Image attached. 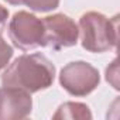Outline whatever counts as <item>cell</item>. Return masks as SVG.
Returning a JSON list of instances; mask_svg holds the SVG:
<instances>
[{
	"label": "cell",
	"mask_w": 120,
	"mask_h": 120,
	"mask_svg": "<svg viewBox=\"0 0 120 120\" xmlns=\"http://www.w3.org/2000/svg\"><path fill=\"white\" fill-rule=\"evenodd\" d=\"M33 99L30 92L16 88H0V120H23L30 116Z\"/></svg>",
	"instance_id": "6"
},
{
	"label": "cell",
	"mask_w": 120,
	"mask_h": 120,
	"mask_svg": "<svg viewBox=\"0 0 120 120\" xmlns=\"http://www.w3.org/2000/svg\"><path fill=\"white\" fill-rule=\"evenodd\" d=\"M7 19H9V10L0 4V37H2V34H3V31L6 28Z\"/></svg>",
	"instance_id": "10"
},
{
	"label": "cell",
	"mask_w": 120,
	"mask_h": 120,
	"mask_svg": "<svg viewBox=\"0 0 120 120\" xmlns=\"http://www.w3.org/2000/svg\"><path fill=\"white\" fill-rule=\"evenodd\" d=\"M44 26V47L62 49L76 45L79 30L72 19L65 14H52L42 20Z\"/></svg>",
	"instance_id": "5"
},
{
	"label": "cell",
	"mask_w": 120,
	"mask_h": 120,
	"mask_svg": "<svg viewBox=\"0 0 120 120\" xmlns=\"http://www.w3.org/2000/svg\"><path fill=\"white\" fill-rule=\"evenodd\" d=\"M11 56H13V48L0 37V69L7 67Z\"/></svg>",
	"instance_id": "9"
},
{
	"label": "cell",
	"mask_w": 120,
	"mask_h": 120,
	"mask_svg": "<svg viewBox=\"0 0 120 120\" xmlns=\"http://www.w3.org/2000/svg\"><path fill=\"white\" fill-rule=\"evenodd\" d=\"M82 47L89 52H106L117 44V17L107 19L102 13L89 11L79 20Z\"/></svg>",
	"instance_id": "2"
},
{
	"label": "cell",
	"mask_w": 120,
	"mask_h": 120,
	"mask_svg": "<svg viewBox=\"0 0 120 120\" xmlns=\"http://www.w3.org/2000/svg\"><path fill=\"white\" fill-rule=\"evenodd\" d=\"M9 37L13 45L23 51L35 47H44L42 20L28 11H19L10 20Z\"/></svg>",
	"instance_id": "3"
},
{
	"label": "cell",
	"mask_w": 120,
	"mask_h": 120,
	"mask_svg": "<svg viewBox=\"0 0 120 120\" xmlns=\"http://www.w3.org/2000/svg\"><path fill=\"white\" fill-rule=\"evenodd\" d=\"M55 120L59 119H69V120H89L92 119V113L89 110V107L83 103H78V102H67L64 105H61L58 107L56 113L52 116Z\"/></svg>",
	"instance_id": "7"
},
{
	"label": "cell",
	"mask_w": 120,
	"mask_h": 120,
	"mask_svg": "<svg viewBox=\"0 0 120 120\" xmlns=\"http://www.w3.org/2000/svg\"><path fill=\"white\" fill-rule=\"evenodd\" d=\"M100 82L99 71L88 62L76 61L65 65L59 74V83L72 96H86Z\"/></svg>",
	"instance_id": "4"
},
{
	"label": "cell",
	"mask_w": 120,
	"mask_h": 120,
	"mask_svg": "<svg viewBox=\"0 0 120 120\" xmlns=\"http://www.w3.org/2000/svg\"><path fill=\"white\" fill-rule=\"evenodd\" d=\"M4 2H7V3H10V4H14V6L23 4V0H4Z\"/></svg>",
	"instance_id": "11"
},
{
	"label": "cell",
	"mask_w": 120,
	"mask_h": 120,
	"mask_svg": "<svg viewBox=\"0 0 120 120\" xmlns=\"http://www.w3.org/2000/svg\"><path fill=\"white\" fill-rule=\"evenodd\" d=\"M55 78V67L49 59L40 54H24L14 59V62L2 75L3 86H16L30 93L47 89Z\"/></svg>",
	"instance_id": "1"
},
{
	"label": "cell",
	"mask_w": 120,
	"mask_h": 120,
	"mask_svg": "<svg viewBox=\"0 0 120 120\" xmlns=\"http://www.w3.org/2000/svg\"><path fill=\"white\" fill-rule=\"evenodd\" d=\"M23 4L28 6L34 11H49L58 7L59 0H23Z\"/></svg>",
	"instance_id": "8"
}]
</instances>
